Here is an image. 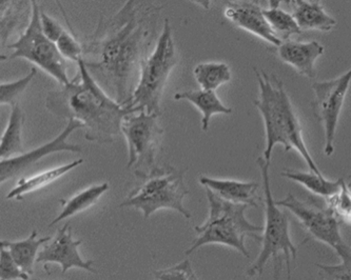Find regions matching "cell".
<instances>
[{"label":"cell","mask_w":351,"mask_h":280,"mask_svg":"<svg viewBox=\"0 0 351 280\" xmlns=\"http://www.w3.org/2000/svg\"><path fill=\"white\" fill-rule=\"evenodd\" d=\"M258 85V98L254 101L264 123L266 147L263 157L271 162L274 147L280 144L288 151L295 150L313 173L323 175L313 160L303 138L301 123L298 118L284 84L276 76L254 68Z\"/></svg>","instance_id":"3"},{"label":"cell","mask_w":351,"mask_h":280,"mask_svg":"<svg viewBox=\"0 0 351 280\" xmlns=\"http://www.w3.org/2000/svg\"><path fill=\"white\" fill-rule=\"evenodd\" d=\"M156 280H199L189 259H185L173 267L154 272Z\"/></svg>","instance_id":"32"},{"label":"cell","mask_w":351,"mask_h":280,"mask_svg":"<svg viewBox=\"0 0 351 280\" xmlns=\"http://www.w3.org/2000/svg\"><path fill=\"white\" fill-rule=\"evenodd\" d=\"M84 162V160H74L64 166H58L54 169L48 170L43 173L37 174L29 178H21L17 183L16 187L10 191L7 199H21L25 194L32 193L37 190L43 189L47 186L51 185L69 172L77 168Z\"/></svg>","instance_id":"21"},{"label":"cell","mask_w":351,"mask_h":280,"mask_svg":"<svg viewBox=\"0 0 351 280\" xmlns=\"http://www.w3.org/2000/svg\"><path fill=\"white\" fill-rule=\"evenodd\" d=\"M32 5L33 13L30 23L17 41L7 47L10 50H13V52L3 60L23 58L38 66L55 80H58L60 86L69 85L71 79L66 73V60L56 44L50 40L43 31L41 9L36 0H32Z\"/></svg>","instance_id":"8"},{"label":"cell","mask_w":351,"mask_h":280,"mask_svg":"<svg viewBox=\"0 0 351 280\" xmlns=\"http://www.w3.org/2000/svg\"><path fill=\"white\" fill-rule=\"evenodd\" d=\"M263 179L265 196V227L262 234V249L258 258L247 270L249 277L261 275L269 260H274L276 279H278V266L280 262V254L285 258L287 266V280H291V259L298 256L299 246L292 242L289 230V219L287 215L276 205L272 195L270 183V164L264 157L256 160Z\"/></svg>","instance_id":"5"},{"label":"cell","mask_w":351,"mask_h":280,"mask_svg":"<svg viewBox=\"0 0 351 280\" xmlns=\"http://www.w3.org/2000/svg\"><path fill=\"white\" fill-rule=\"evenodd\" d=\"M351 85V68L339 77L313 84L315 93L313 109L325 133V155L330 157L335 153V139L341 112Z\"/></svg>","instance_id":"10"},{"label":"cell","mask_w":351,"mask_h":280,"mask_svg":"<svg viewBox=\"0 0 351 280\" xmlns=\"http://www.w3.org/2000/svg\"><path fill=\"white\" fill-rule=\"evenodd\" d=\"M25 123L23 110L19 103L12 107L7 128L0 139V157L9 160L25 153L23 146V128Z\"/></svg>","instance_id":"22"},{"label":"cell","mask_w":351,"mask_h":280,"mask_svg":"<svg viewBox=\"0 0 351 280\" xmlns=\"http://www.w3.org/2000/svg\"><path fill=\"white\" fill-rule=\"evenodd\" d=\"M32 13V0H0L1 49L7 48L8 40L17 30L27 29Z\"/></svg>","instance_id":"17"},{"label":"cell","mask_w":351,"mask_h":280,"mask_svg":"<svg viewBox=\"0 0 351 280\" xmlns=\"http://www.w3.org/2000/svg\"><path fill=\"white\" fill-rule=\"evenodd\" d=\"M308 1H311V3H321V0H308Z\"/></svg>","instance_id":"37"},{"label":"cell","mask_w":351,"mask_h":280,"mask_svg":"<svg viewBox=\"0 0 351 280\" xmlns=\"http://www.w3.org/2000/svg\"><path fill=\"white\" fill-rule=\"evenodd\" d=\"M188 1L194 3V5H199L204 10H209L210 5H211V0H188Z\"/></svg>","instance_id":"35"},{"label":"cell","mask_w":351,"mask_h":280,"mask_svg":"<svg viewBox=\"0 0 351 280\" xmlns=\"http://www.w3.org/2000/svg\"><path fill=\"white\" fill-rule=\"evenodd\" d=\"M326 201L327 207L340 222L351 225V190L345 180L340 191Z\"/></svg>","instance_id":"29"},{"label":"cell","mask_w":351,"mask_h":280,"mask_svg":"<svg viewBox=\"0 0 351 280\" xmlns=\"http://www.w3.org/2000/svg\"><path fill=\"white\" fill-rule=\"evenodd\" d=\"M40 21L41 27L46 36L56 44L64 32V27L58 21L49 16L48 14L45 13L43 10L40 12Z\"/></svg>","instance_id":"33"},{"label":"cell","mask_w":351,"mask_h":280,"mask_svg":"<svg viewBox=\"0 0 351 280\" xmlns=\"http://www.w3.org/2000/svg\"><path fill=\"white\" fill-rule=\"evenodd\" d=\"M335 253L340 257V264L333 266L317 264L315 267L325 280H351V246L345 242L335 250Z\"/></svg>","instance_id":"28"},{"label":"cell","mask_w":351,"mask_h":280,"mask_svg":"<svg viewBox=\"0 0 351 280\" xmlns=\"http://www.w3.org/2000/svg\"><path fill=\"white\" fill-rule=\"evenodd\" d=\"M185 172L169 164L156 166L148 173L134 172L139 183L119 207L141 209L145 219L162 209H174L186 219L191 218V213L184 207V199L189 194L184 181Z\"/></svg>","instance_id":"6"},{"label":"cell","mask_w":351,"mask_h":280,"mask_svg":"<svg viewBox=\"0 0 351 280\" xmlns=\"http://www.w3.org/2000/svg\"><path fill=\"white\" fill-rule=\"evenodd\" d=\"M282 3H285V5H293L292 0H268L269 8H280Z\"/></svg>","instance_id":"34"},{"label":"cell","mask_w":351,"mask_h":280,"mask_svg":"<svg viewBox=\"0 0 351 280\" xmlns=\"http://www.w3.org/2000/svg\"><path fill=\"white\" fill-rule=\"evenodd\" d=\"M82 244V240H73L71 225L66 222L62 228L58 229L51 244L45 246L43 251L39 252L37 262L44 264L47 272V264L52 262L60 264L62 274L73 268L86 270L90 273H97L93 268V260H84L80 257L78 248Z\"/></svg>","instance_id":"13"},{"label":"cell","mask_w":351,"mask_h":280,"mask_svg":"<svg viewBox=\"0 0 351 280\" xmlns=\"http://www.w3.org/2000/svg\"><path fill=\"white\" fill-rule=\"evenodd\" d=\"M109 190L108 183H101V185L92 186L84 191L80 192L73 196L69 201H60L62 205V211L58 214L56 218L53 219L52 222L49 227L54 226L55 223L75 216L80 213L84 212L86 209L91 207L92 205L97 203L98 199H101V195Z\"/></svg>","instance_id":"24"},{"label":"cell","mask_w":351,"mask_h":280,"mask_svg":"<svg viewBox=\"0 0 351 280\" xmlns=\"http://www.w3.org/2000/svg\"><path fill=\"white\" fill-rule=\"evenodd\" d=\"M223 16L235 27L274 44L276 48L282 44L267 21L260 0H229L223 8Z\"/></svg>","instance_id":"14"},{"label":"cell","mask_w":351,"mask_h":280,"mask_svg":"<svg viewBox=\"0 0 351 280\" xmlns=\"http://www.w3.org/2000/svg\"><path fill=\"white\" fill-rule=\"evenodd\" d=\"M303 0H292V3H293V5H298V3H302Z\"/></svg>","instance_id":"36"},{"label":"cell","mask_w":351,"mask_h":280,"mask_svg":"<svg viewBox=\"0 0 351 280\" xmlns=\"http://www.w3.org/2000/svg\"><path fill=\"white\" fill-rule=\"evenodd\" d=\"M36 73V68H32L27 76L16 80V81L1 82V85H0V103L1 105H12L13 107V105H17L19 98L30 86L31 81L34 79Z\"/></svg>","instance_id":"30"},{"label":"cell","mask_w":351,"mask_h":280,"mask_svg":"<svg viewBox=\"0 0 351 280\" xmlns=\"http://www.w3.org/2000/svg\"><path fill=\"white\" fill-rule=\"evenodd\" d=\"M176 101H187L191 103L196 109L201 112L202 129L204 132L209 130L210 120L213 115H229L232 113L231 107H226L221 103L215 91H206V90H197V91L178 92L174 95Z\"/></svg>","instance_id":"18"},{"label":"cell","mask_w":351,"mask_h":280,"mask_svg":"<svg viewBox=\"0 0 351 280\" xmlns=\"http://www.w3.org/2000/svg\"><path fill=\"white\" fill-rule=\"evenodd\" d=\"M293 16L302 31L330 32L337 25V21L331 17L319 3L303 0L295 5Z\"/></svg>","instance_id":"20"},{"label":"cell","mask_w":351,"mask_h":280,"mask_svg":"<svg viewBox=\"0 0 351 280\" xmlns=\"http://www.w3.org/2000/svg\"><path fill=\"white\" fill-rule=\"evenodd\" d=\"M162 9L153 0H127L113 16H101L82 44L90 73L123 107L130 105L143 62L152 52Z\"/></svg>","instance_id":"1"},{"label":"cell","mask_w":351,"mask_h":280,"mask_svg":"<svg viewBox=\"0 0 351 280\" xmlns=\"http://www.w3.org/2000/svg\"><path fill=\"white\" fill-rule=\"evenodd\" d=\"M77 66V73L69 85L48 94L47 109L56 116L82 123L89 142H113L121 134L123 118L138 111L119 105L108 95L90 73L84 58Z\"/></svg>","instance_id":"2"},{"label":"cell","mask_w":351,"mask_h":280,"mask_svg":"<svg viewBox=\"0 0 351 280\" xmlns=\"http://www.w3.org/2000/svg\"><path fill=\"white\" fill-rule=\"evenodd\" d=\"M276 205L293 214L309 236L315 240L335 251L345 244L341 234L340 221L328 207H319L309 201H301L291 193H288L282 201H276Z\"/></svg>","instance_id":"11"},{"label":"cell","mask_w":351,"mask_h":280,"mask_svg":"<svg viewBox=\"0 0 351 280\" xmlns=\"http://www.w3.org/2000/svg\"><path fill=\"white\" fill-rule=\"evenodd\" d=\"M51 242V237H43L39 238L38 232L33 230L30 236L21 242H10V240H1L0 246L8 249L11 252L14 260L17 262L19 267L29 274L34 273V264L37 262L38 250L43 244Z\"/></svg>","instance_id":"19"},{"label":"cell","mask_w":351,"mask_h":280,"mask_svg":"<svg viewBox=\"0 0 351 280\" xmlns=\"http://www.w3.org/2000/svg\"><path fill=\"white\" fill-rule=\"evenodd\" d=\"M199 183L207 189L215 192L225 201L237 205H247L249 207H260L261 199L258 196L260 188L256 181H240L233 179H217L207 176L199 177Z\"/></svg>","instance_id":"16"},{"label":"cell","mask_w":351,"mask_h":280,"mask_svg":"<svg viewBox=\"0 0 351 280\" xmlns=\"http://www.w3.org/2000/svg\"><path fill=\"white\" fill-rule=\"evenodd\" d=\"M160 115L146 111L130 113L121 123V133L128 146V169L148 173L156 166V155L162 146L164 129L158 125Z\"/></svg>","instance_id":"9"},{"label":"cell","mask_w":351,"mask_h":280,"mask_svg":"<svg viewBox=\"0 0 351 280\" xmlns=\"http://www.w3.org/2000/svg\"><path fill=\"white\" fill-rule=\"evenodd\" d=\"M324 54V47L317 41L287 40L283 41L278 47V55L280 60L295 70L298 73L305 77H317L315 62L317 58Z\"/></svg>","instance_id":"15"},{"label":"cell","mask_w":351,"mask_h":280,"mask_svg":"<svg viewBox=\"0 0 351 280\" xmlns=\"http://www.w3.org/2000/svg\"><path fill=\"white\" fill-rule=\"evenodd\" d=\"M194 78L202 90L215 91L232 79V73L225 62H202L193 70Z\"/></svg>","instance_id":"25"},{"label":"cell","mask_w":351,"mask_h":280,"mask_svg":"<svg viewBox=\"0 0 351 280\" xmlns=\"http://www.w3.org/2000/svg\"><path fill=\"white\" fill-rule=\"evenodd\" d=\"M282 177L291 180L294 183L303 186L308 191L315 195L328 199L338 193L342 187L344 178H339L338 180H329L324 175L313 173V172L291 171L286 170L280 174Z\"/></svg>","instance_id":"23"},{"label":"cell","mask_w":351,"mask_h":280,"mask_svg":"<svg viewBox=\"0 0 351 280\" xmlns=\"http://www.w3.org/2000/svg\"><path fill=\"white\" fill-rule=\"evenodd\" d=\"M264 14L274 34L282 42L290 40L293 35H301L303 32L293 14L288 13L285 10L269 8L264 10Z\"/></svg>","instance_id":"26"},{"label":"cell","mask_w":351,"mask_h":280,"mask_svg":"<svg viewBox=\"0 0 351 280\" xmlns=\"http://www.w3.org/2000/svg\"><path fill=\"white\" fill-rule=\"evenodd\" d=\"M78 129H84V125L75 119H70L66 123V128L58 137H55L51 142L30 151L25 152L21 155L3 160L0 162V181L5 183L12 178L21 175L23 172L30 169L31 166L36 164L39 160L51 155L53 153L58 152H82V147L78 144H70L68 138L72 133L75 132Z\"/></svg>","instance_id":"12"},{"label":"cell","mask_w":351,"mask_h":280,"mask_svg":"<svg viewBox=\"0 0 351 280\" xmlns=\"http://www.w3.org/2000/svg\"><path fill=\"white\" fill-rule=\"evenodd\" d=\"M178 62L173 31L165 19L162 32L148 58L144 60L139 79L129 107L160 115V101L172 70Z\"/></svg>","instance_id":"7"},{"label":"cell","mask_w":351,"mask_h":280,"mask_svg":"<svg viewBox=\"0 0 351 280\" xmlns=\"http://www.w3.org/2000/svg\"><path fill=\"white\" fill-rule=\"evenodd\" d=\"M349 187L351 188V174L349 175V183H348Z\"/></svg>","instance_id":"38"},{"label":"cell","mask_w":351,"mask_h":280,"mask_svg":"<svg viewBox=\"0 0 351 280\" xmlns=\"http://www.w3.org/2000/svg\"><path fill=\"white\" fill-rule=\"evenodd\" d=\"M205 189L209 203V216L202 226L194 228L195 240L186 250L185 255H191L206 244H223L234 249L246 258L250 257L245 238L250 236L261 242L264 228L247 219L246 211L249 205L230 203L221 199L211 190Z\"/></svg>","instance_id":"4"},{"label":"cell","mask_w":351,"mask_h":280,"mask_svg":"<svg viewBox=\"0 0 351 280\" xmlns=\"http://www.w3.org/2000/svg\"><path fill=\"white\" fill-rule=\"evenodd\" d=\"M30 275L25 273L14 260L8 249L0 250V280H29Z\"/></svg>","instance_id":"31"},{"label":"cell","mask_w":351,"mask_h":280,"mask_svg":"<svg viewBox=\"0 0 351 280\" xmlns=\"http://www.w3.org/2000/svg\"><path fill=\"white\" fill-rule=\"evenodd\" d=\"M60 7V12H62V16L66 19V25H68L69 31L64 30L62 33L60 38L58 39L56 42L58 50L62 53L64 60H72L77 64L82 56H84V48H82V44H80V41L78 40L76 33L74 32L73 27L70 25L69 21L68 15H66V11H64V7H62L60 0H55Z\"/></svg>","instance_id":"27"}]
</instances>
